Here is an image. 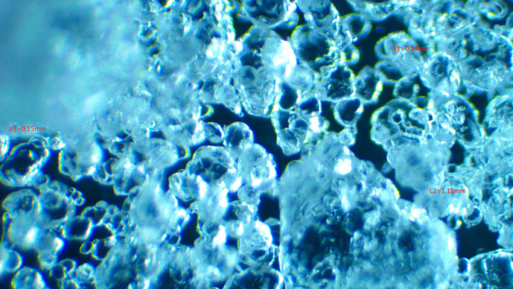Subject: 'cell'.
I'll return each mask as SVG.
<instances>
[{"label":"cell","instance_id":"cell-10","mask_svg":"<svg viewBox=\"0 0 513 289\" xmlns=\"http://www.w3.org/2000/svg\"><path fill=\"white\" fill-rule=\"evenodd\" d=\"M96 266L90 262L78 265L69 276L73 280L77 288H86L94 286Z\"/></svg>","mask_w":513,"mask_h":289},{"label":"cell","instance_id":"cell-9","mask_svg":"<svg viewBox=\"0 0 513 289\" xmlns=\"http://www.w3.org/2000/svg\"><path fill=\"white\" fill-rule=\"evenodd\" d=\"M0 254L1 276L6 273L16 272L24 266V256L18 249L1 244Z\"/></svg>","mask_w":513,"mask_h":289},{"label":"cell","instance_id":"cell-12","mask_svg":"<svg viewBox=\"0 0 513 289\" xmlns=\"http://www.w3.org/2000/svg\"><path fill=\"white\" fill-rule=\"evenodd\" d=\"M109 208L105 202H99L96 204L85 208L81 215L89 219L95 227L104 225Z\"/></svg>","mask_w":513,"mask_h":289},{"label":"cell","instance_id":"cell-5","mask_svg":"<svg viewBox=\"0 0 513 289\" xmlns=\"http://www.w3.org/2000/svg\"><path fill=\"white\" fill-rule=\"evenodd\" d=\"M5 212L11 214L42 218L39 195L31 189H23L9 195L3 202Z\"/></svg>","mask_w":513,"mask_h":289},{"label":"cell","instance_id":"cell-11","mask_svg":"<svg viewBox=\"0 0 513 289\" xmlns=\"http://www.w3.org/2000/svg\"><path fill=\"white\" fill-rule=\"evenodd\" d=\"M78 261L67 258L57 262L50 270V276L58 281L68 277L78 265Z\"/></svg>","mask_w":513,"mask_h":289},{"label":"cell","instance_id":"cell-7","mask_svg":"<svg viewBox=\"0 0 513 289\" xmlns=\"http://www.w3.org/2000/svg\"><path fill=\"white\" fill-rule=\"evenodd\" d=\"M96 228L89 219L81 214L66 221L58 231L67 240L84 241L92 238Z\"/></svg>","mask_w":513,"mask_h":289},{"label":"cell","instance_id":"cell-4","mask_svg":"<svg viewBox=\"0 0 513 289\" xmlns=\"http://www.w3.org/2000/svg\"><path fill=\"white\" fill-rule=\"evenodd\" d=\"M67 246V239L58 230L43 228L34 248L41 267L49 270Z\"/></svg>","mask_w":513,"mask_h":289},{"label":"cell","instance_id":"cell-6","mask_svg":"<svg viewBox=\"0 0 513 289\" xmlns=\"http://www.w3.org/2000/svg\"><path fill=\"white\" fill-rule=\"evenodd\" d=\"M223 144L236 158L254 143V134L249 126L242 122H235L224 129Z\"/></svg>","mask_w":513,"mask_h":289},{"label":"cell","instance_id":"cell-3","mask_svg":"<svg viewBox=\"0 0 513 289\" xmlns=\"http://www.w3.org/2000/svg\"><path fill=\"white\" fill-rule=\"evenodd\" d=\"M2 224L1 244L24 251L34 249L43 229L39 218L16 216L7 212L3 214Z\"/></svg>","mask_w":513,"mask_h":289},{"label":"cell","instance_id":"cell-13","mask_svg":"<svg viewBox=\"0 0 513 289\" xmlns=\"http://www.w3.org/2000/svg\"><path fill=\"white\" fill-rule=\"evenodd\" d=\"M69 196L73 204L77 207L83 206L86 202L83 193L77 188H69Z\"/></svg>","mask_w":513,"mask_h":289},{"label":"cell","instance_id":"cell-2","mask_svg":"<svg viewBox=\"0 0 513 289\" xmlns=\"http://www.w3.org/2000/svg\"><path fill=\"white\" fill-rule=\"evenodd\" d=\"M69 190L68 186L55 181L40 191L41 225L44 229L58 231L66 221L76 215L77 206L71 201Z\"/></svg>","mask_w":513,"mask_h":289},{"label":"cell","instance_id":"cell-1","mask_svg":"<svg viewBox=\"0 0 513 289\" xmlns=\"http://www.w3.org/2000/svg\"><path fill=\"white\" fill-rule=\"evenodd\" d=\"M237 168L243 181L259 191H275L277 165L273 155L259 144L253 143L237 157Z\"/></svg>","mask_w":513,"mask_h":289},{"label":"cell","instance_id":"cell-8","mask_svg":"<svg viewBox=\"0 0 513 289\" xmlns=\"http://www.w3.org/2000/svg\"><path fill=\"white\" fill-rule=\"evenodd\" d=\"M11 285L17 289L51 288L43 272L31 266H23L17 271L12 279Z\"/></svg>","mask_w":513,"mask_h":289}]
</instances>
